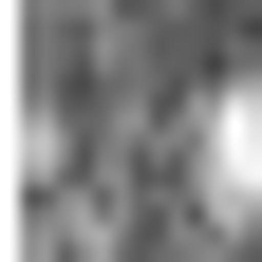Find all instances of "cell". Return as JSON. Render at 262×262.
I'll return each mask as SVG.
<instances>
[{
  "instance_id": "1",
  "label": "cell",
  "mask_w": 262,
  "mask_h": 262,
  "mask_svg": "<svg viewBox=\"0 0 262 262\" xmlns=\"http://www.w3.org/2000/svg\"><path fill=\"white\" fill-rule=\"evenodd\" d=\"M187 113H206V131H187V187H206L225 225H262V75H206Z\"/></svg>"
}]
</instances>
